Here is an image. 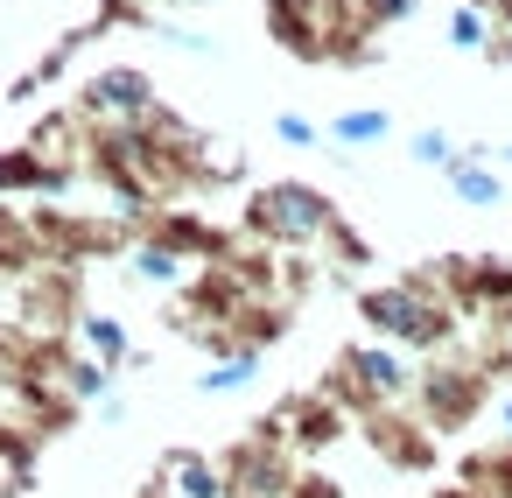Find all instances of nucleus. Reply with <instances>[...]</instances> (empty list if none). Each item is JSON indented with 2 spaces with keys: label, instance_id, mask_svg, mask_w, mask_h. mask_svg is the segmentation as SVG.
<instances>
[{
  "label": "nucleus",
  "instance_id": "2",
  "mask_svg": "<svg viewBox=\"0 0 512 498\" xmlns=\"http://www.w3.org/2000/svg\"><path fill=\"white\" fill-rule=\"evenodd\" d=\"M323 393H330L344 414H358V421L379 414V407H407V400H414V358L393 351V344H379V337H358V344H344V351L330 358Z\"/></svg>",
  "mask_w": 512,
  "mask_h": 498
},
{
  "label": "nucleus",
  "instance_id": "23",
  "mask_svg": "<svg viewBox=\"0 0 512 498\" xmlns=\"http://www.w3.org/2000/svg\"><path fill=\"white\" fill-rule=\"evenodd\" d=\"M281 498H344V491H337V477H323V470H295Z\"/></svg>",
  "mask_w": 512,
  "mask_h": 498
},
{
  "label": "nucleus",
  "instance_id": "1",
  "mask_svg": "<svg viewBox=\"0 0 512 498\" xmlns=\"http://www.w3.org/2000/svg\"><path fill=\"white\" fill-rule=\"evenodd\" d=\"M358 323H365V337H379V344H393L407 358H435V351L456 344L463 309L428 281H386V288L358 295Z\"/></svg>",
  "mask_w": 512,
  "mask_h": 498
},
{
  "label": "nucleus",
  "instance_id": "13",
  "mask_svg": "<svg viewBox=\"0 0 512 498\" xmlns=\"http://www.w3.org/2000/svg\"><path fill=\"white\" fill-rule=\"evenodd\" d=\"M260 372H267V351H253V344H225V351L197 372V393H204V400H232V393H246Z\"/></svg>",
  "mask_w": 512,
  "mask_h": 498
},
{
  "label": "nucleus",
  "instance_id": "26",
  "mask_svg": "<svg viewBox=\"0 0 512 498\" xmlns=\"http://www.w3.org/2000/svg\"><path fill=\"white\" fill-rule=\"evenodd\" d=\"M484 155H491V162H498V169L512 176V141H505V148H484Z\"/></svg>",
  "mask_w": 512,
  "mask_h": 498
},
{
  "label": "nucleus",
  "instance_id": "5",
  "mask_svg": "<svg viewBox=\"0 0 512 498\" xmlns=\"http://www.w3.org/2000/svg\"><path fill=\"white\" fill-rule=\"evenodd\" d=\"M155 106H162V99H155V78H148L141 64H106V71H92V78L78 85L85 127H141Z\"/></svg>",
  "mask_w": 512,
  "mask_h": 498
},
{
  "label": "nucleus",
  "instance_id": "9",
  "mask_svg": "<svg viewBox=\"0 0 512 498\" xmlns=\"http://www.w3.org/2000/svg\"><path fill=\"white\" fill-rule=\"evenodd\" d=\"M442 183H449V197H456V204H470V211H498V204L512 197L505 169H498L484 148H456V162L442 169Z\"/></svg>",
  "mask_w": 512,
  "mask_h": 498
},
{
  "label": "nucleus",
  "instance_id": "20",
  "mask_svg": "<svg viewBox=\"0 0 512 498\" xmlns=\"http://www.w3.org/2000/svg\"><path fill=\"white\" fill-rule=\"evenodd\" d=\"M407 162H421V169H449V162H456V141H449L442 127H421V134H407Z\"/></svg>",
  "mask_w": 512,
  "mask_h": 498
},
{
  "label": "nucleus",
  "instance_id": "27",
  "mask_svg": "<svg viewBox=\"0 0 512 498\" xmlns=\"http://www.w3.org/2000/svg\"><path fill=\"white\" fill-rule=\"evenodd\" d=\"M491 316H498V330H505V337H512V302H505V309H491Z\"/></svg>",
  "mask_w": 512,
  "mask_h": 498
},
{
  "label": "nucleus",
  "instance_id": "10",
  "mask_svg": "<svg viewBox=\"0 0 512 498\" xmlns=\"http://www.w3.org/2000/svg\"><path fill=\"white\" fill-rule=\"evenodd\" d=\"M120 274L127 281H141V288H190V260L176 253V246H162V239H148V232H134L127 246H120Z\"/></svg>",
  "mask_w": 512,
  "mask_h": 498
},
{
  "label": "nucleus",
  "instance_id": "18",
  "mask_svg": "<svg viewBox=\"0 0 512 498\" xmlns=\"http://www.w3.org/2000/svg\"><path fill=\"white\" fill-rule=\"evenodd\" d=\"M414 15H421V0H351V22H358L365 36L400 29V22H414Z\"/></svg>",
  "mask_w": 512,
  "mask_h": 498
},
{
  "label": "nucleus",
  "instance_id": "12",
  "mask_svg": "<svg viewBox=\"0 0 512 498\" xmlns=\"http://www.w3.org/2000/svg\"><path fill=\"white\" fill-rule=\"evenodd\" d=\"M78 351L85 358H99V365H113V372H127V365H141V351H134V337H127V323L113 316V309H78Z\"/></svg>",
  "mask_w": 512,
  "mask_h": 498
},
{
  "label": "nucleus",
  "instance_id": "6",
  "mask_svg": "<svg viewBox=\"0 0 512 498\" xmlns=\"http://www.w3.org/2000/svg\"><path fill=\"white\" fill-rule=\"evenodd\" d=\"M267 435H274L288 456H323V449H337V442L351 435V414L316 386V393H295V400L281 407V421H267Z\"/></svg>",
  "mask_w": 512,
  "mask_h": 498
},
{
  "label": "nucleus",
  "instance_id": "28",
  "mask_svg": "<svg viewBox=\"0 0 512 498\" xmlns=\"http://www.w3.org/2000/svg\"><path fill=\"white\" fill-rule=\"evenodd\" d=\"M435 498H484V491H463V484H456V491H435Z\"/></svg>",
  "mask_w": 512,
  "mask_h": 498
},
{
  "label": "nucleus",
  "instance_id": "15",
  "mask_svg": "<svg viewBox=\"0 0 512 498\" xmlns=\"http://www.w3.org/2000/svg\"><path fill=\"white\" fill-rule=\"evenodd\" d=\"M323 141H330V148H379V141H393V113H386V106H344V113L323 127Z\"/></svg>",
  "mask_w": 512,
  "mask_h": 498
},
{
  "label": "nucleus",
  "instance_id": "14",
  "mask_svg": "<svg viewBox=\"0 0 512 498\" xmlns=\"http://www.w3.org/2000/svg\"><path fill=\"white\" fill-rule=\"evenodd\" d=\"M43 267V239H36V218L29 211H8L0 204V274H36Z\"/></svg>",
  "mask_w": 512,
  "mask_h": 498
},
{
  "label": "nucleus",
  "instance_id": "3",
  "mask_svg": "<svg viewBox=\"0 0 512 498\" xmlns=\"http://www.w3.org/2000/svg\"><path fill=\"white\" fill-rule=\"evenodd\" d=\"M239 225H246V239H260V246L309 253V246H323V239H330L337 204H330L316 183H295V176H288V183H260V190L246 197Z\"/></svg>",
  "mask_w": 512,
  "mask_h": 498
},
{
  "label": "nucleus",
  "instance_id": "22",
  "mask_svg": "<svg viewBox=\"0 0 512 498\" xmlns=\"http://www.w3.org/2000/svg\"><path fill=\"white\" fill-rule=\"evenodd\" d=\"M274 141H281V148H323V127L302 120V113H281V120H274Z\"/></svg>",
  "mask_w": 512,
  "mask_h": 498
},
{
  "label": "nucleus",
  "instance_id": "17",
  "mask_svg": "<svg viewBox=\"0 0 512 498\" xmlns=\"http://www.w3.org/2000/svg\"><path fill=\"white\" fill-rule=\"evenodd\" d=\"M463 484H470V491H484V498H512V442L463 456Z\"/></svg>",
  "mask_w": 512,
  "mask_h": 498
},
{
  "label": "nucleus",
  "instance_id": "8",
  "mask_svg": "<svg viewBox=\"0 0 512 498\" xmlns=\"http://www.w3.org/2000/svg\"><path fill=\"white\" fill-rule=\"evenodd\" d=\"M288 477H295V463H288V449H281L267 428L225 456V484H232V498H281Z\"/></svg>",
  "mask_w": 512,
  "mask_h": 498
},
{
  "label": "nucleus",
  "instance_id": "19",
  "mask_svg": "<svg viewBox=\"0 0 512 498\" xmlns=\"http://www.w3.org/2000/svg\"><path fill=\"white\" fill-rule=\"evenodd\" d=\"M449 50H463V57H484V43H491V15L484 8H470V0H463V8L449 15Z\"/></svg>",
  "mask_w": 512,
  "mask_h": 498
},
{
  "label": "nucleus",
  "instance_id": "16",
  "mask_svg": "<svg viewBox=\"0 0 512 498\" xmlns=\"http://www.w3.org/2000/svg\"><path fill=\"white\" fill-rule=\"evenodd\" d=\"M57 386H64V400L78 407H99L106 393H113V365H99V358H85V351H64V372H57Z\"/></svg>",
  "mask_w": 512,
  "mask_h": 498
},
{
  "label": "nucleus",
  "instance_id": "24",
  "mask_svg": "<svg viewBox=\"0 0 512 498\" xmlns=\"http://www.w3.org/2000/svg\"><path fill=\"white\" fill-rule=\"evenodd\" d=\"M470 8H484L491 29H512V0H470Z\"/></svg>",
  "mask_w": 512,
  "mask_h": 498
},
{
  "label": "nucleus",
  "instance_id": "11",
  "mask_svg": "<svg viewBox=\"0 0 512 498\" xmlns=\"http://www.w3.org/2000/svg\"><path fill=\"white\" fill-rule=\"evenodd\" d=\"M162 498H232L225 463L204 456V449H169V463H162Z\"/></svg>",
  "mask_w": 512,
  "mask_h": 498
},
{
  "label": "nucleus",
  "instance_id": "4",
  "mask_svg": "<svg viewBox=\"0 0 512 498\" xmlns=\"http://www.w3.org/2000/svg\"><path fill=\"white\" fill-rule=\"evenodd\" d=\"M407 407L428 421V435H463V428L491 407V372L470 365V358L435 351L428 365H414V400H407Z\"/></svg>",
  "mask_w": 512,
  "mask_h": 498
},
{
  "label": "nucleus",
  "instance_id": "29",
  "mask_svg": "<svg viewBox=\"0 0 512 498\" xmlns=\"http://www.w3.org/2000/svg\"><path fill=\"white\" fill-rule=\"evenodd\" d=\"M505 183H512V176H505Z\"/></svg>",
  "mask_w": 512,
  "mask_h": 498
},
{
  "label": "nucleus",
  "instance_id": "30",
  "mask_svg": "<svg viewBox=\"0 0 512 498\" xmlns=\"http://www.w3.org/2000/svg\"><path fill=\"white\" fill-rule=\"evenodd\" d=\"M505 372H512V365H505Z\"/></svg>",
  "mask_w": 512,
  "mask_h": 498
},
{
  "label": "nucleus",
  "instance_id": "7",
  "mask_svg": "<svg viewBox=\"0 0 512 498\" xmlns=\"http://www.w3.org/2000/svg\"><path fill=\"white\" fill-rule=\"evenodd\" d=\"M365 442L393 463V470H435V435H428V421L421 414H407V407H379V414H365Z\"/></svg>",
  "mask_w": 512,
  "mask_h": 498
},
{
  "label": "nucleus",
  "instance_id": "25",
  "mask_svg": "<svg viewBox=\"0 0 512 498\" xmlns=\"http://www.w3.org/2000/svg\"><path fill=\"white\" fill-rule=\"evenodd\" d=\"M491 414H498V428H505V442H512V393H498V400H491Z\"/></svg>",
  "mask_w": 512,
  "mask_h": 498
},
{
  "label": "nucleus",
  "instance_id": "21",
  "mask_svg": "<svg viewBox=\"0 0 512 498\" xmlns=\"http://www.w3.org/2000/svg\"><path fill=\"white\" fill-rule=\"evenodd\" d=\"M148 29H155V36H162L169 50H183V57H218V43H211L204 29H183V22H162V15H155Z\"/></svg>",
  "mask_w": 512,
  "mask_h": 498
}]
</instances>
